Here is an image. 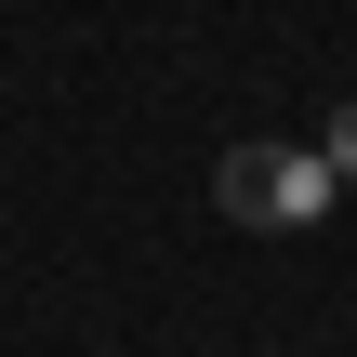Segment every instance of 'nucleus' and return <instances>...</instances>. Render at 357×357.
<instances>
[{"mask_svg":"<svg viewBox=\"0 0 357 357\" xmlns=\"http://www.w3.org/2000/svg\"><path fill=\"white\" fill-rule=\"evenodd\" d=\"M331 159L318 146H225L212 159V212L225 225H252V238H305V225H331Z\"/></svg>","mask_w":357,"mask_h":357,"instance_id":"f257e3e1","label":"nucleus"},{"mask_svg":"<svg viewBox=\"0 0 357 357\" xmlns=\"http://www.w3.org/2000/svg\"><path fill=\"white\" fill-rule=\"evenodd\" d=\"M318 159H331V185H357V93L331 106V146H318Z\"/></svg>","mask_w":357,"mask_h":357,"instance_id":"f03ea898","label":"nucleus"}]
</instances>
